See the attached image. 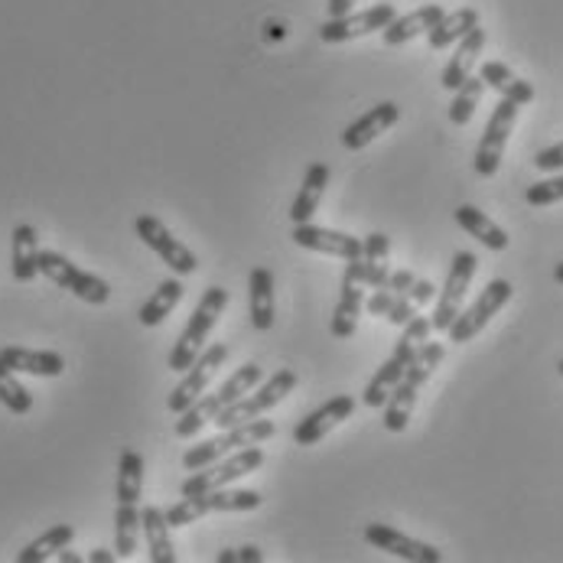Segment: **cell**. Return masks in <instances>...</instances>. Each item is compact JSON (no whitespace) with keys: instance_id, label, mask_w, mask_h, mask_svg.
I'll list each match as a JSON object with an SVG mask.
<instances>
[{"instance_id":"1","label":"cell","mask_w":563,"mask_h":563,"mask_svg":"<svg viewBox=\"0 0 563 563\" xmlns=\"http://www.w3.org/2000/svg\"><path fill=\"white\" fill-rule=\"evenodd\" d=\"M443 358H446V349H443L440 342H430V339L413 352V358H410V365H407L404 378L398 382V388L391 391L388 404L382 407V410H385V420H382V423H385V430H388V433H404V430H407L420 388L430 382V375L440 368V362H443Z\"/></svg>"},{"instance_id":"2","label":"cell","mask_w":563,"mask_h":563,"mask_svg":"<svg viewBox=\"0 0 563 563\" xmlns=\"http://www.w3.org/2000/svg\"><path fill=\"white\" fill-rule=\"evenodd\" d=\"M261 378H264L261 365H257V362H244L242 368L232 372V378H229L219 391L202 395L189 410L179 413V420H176V437H179V440H192V437H196L206 423H212L229 404H235L239 398H244L247 391H254V388L261 385Z\"/></svg>"},{"instance_id":"16","label":"cell","mask_w":563,"mask_h":563,"mask_svg":"<svg viewBox=\"0 0 563 563\" xmlns=\"http://www.w3.org/2000/svg\"><path fill=\"white\" fill-rule=\"evenodd\" d=\"M365 541L385 554H395L401 561L410 563H443V551H437L433 544H423V541H413L410 534H404L398 528H388V525H365Z\"/></svg>"},{"instance_id":"34","label":"cell","mask_w":563,"mask_h":563,"mask_svg":"<svg viewBox=\"0 0 563 563\" xmlns=\"http://www.w3.org/2000/svg\"><path fill=\"white\" fill-rule=\"evenodd\" d=\"M365 310H368L372 317H382V320L395 322V325H407V322L417 317V307H413L407 297L391 294L388 287H378V290L365 300Z\"/></svg>"},{"instance_id":"47","label":"cell","mask_w":563,"mask_h":563,"mask_svg":"<svg viewBox=\"0 0 563 563\" xmlns=\"http://www.w3.org/2000/svg\"><path fill=\"white\" fill-rule=\"evenodd\" d=\"M558 372H561V375H563V358H561V362H558Z\"/></svg>"},{"instance_id":"14","label":"cell","mask_w":563,"mask_h":563,"mask_svg":"<svg viewBox=\"0 0 563 563\" xmlns=\"http://www.w3.org/2000/svg\"><path fill=\"white\" fill-rule=\"evenodd\" d=\"M398 16L395 3H375L362 13H345V16H329L320 26L322 43H349L358 36H368L375 30H385Z\"/></svg>"},{"instance_id":"36","label":"cell","mask_w":563,"mask_h":563,"mask_svg":"<svg viewBox=\"0 0 563 563\" xmlns=\"http://www.w3.org/2000/svg\"><path fill=\"white\" fill-rule=\"evenodd\" d=\"M485 88H488V85L483 81V76H470V79L456 88V98H453V104H450V121H453L456 128H466V124L473 121V114H476V108H479V101H483Z\"/></svg>"},{"instance_id":"40","label":"cell","mask_w":563,"mask_h":563,"mask_svg":"<svg viewBox=\"0 0 563 563\" xmlns=\"http://www.w3.org/2000/svg\"><path fill=\"white\" fill-rule=\"evenodd\" d=\"M261 561H264V554H261V548H254V544H244V548L222 551V554H219V563H261Z\"/></svg>"},{"instance_id":"45","label":"cell","mask_w":563,"mask_h":563,"mask_svg":"<svg viewBox=\"0 0 563 563\" xmlns=\"http://www.w3.org/2000/svg\"><path fill=\"white\" fill-rule=\"evenodd\" d=\"M56 561H59V563H81V558H79V554H73L69 548H63V551L56 554Z\"/></svg>"},{"instance_id":"46","label":"cell","mask_w":563,"mask_h":563,"mask_svg":"<svg viewBox=\"0 0 563 563\" xmlns=\"http://www.w3.org/2000/svg\"><path fill=\"white\" fill-rule=\"evenodd\" d=\"M554 280H558V284H563V261L558 264V267H554Z\"/></svg>"},{"instance_id":"41","label":"cell","mask_w":563,"mask_h":563,"mask_svg":"<svg viewBox=\"0 0 563 563\" xmlns=\"http://www.w3.org/2000/svg\"><path fill=\"white\" fill-rule=\"evenodd\" d=\"M534 166H538L541 173H558V169H563V141L561 144H554V147H548V151H541V154L534 157Z\"/></svg>"},{"instance_id":"9","label":"cell","mask_w":563,"mask_h":563,"mask_svg":"<svg viewBox=\"0 0 563 563\" xmlns=\"http://www.w3.org/2000/svg\"><path fill=\"white\" fill-rule=\"evenodd\" d=\"M476 267H479V257L473 251H456L453 254V264H450V274H446V284L440 290V303L433 310V332H450L453 320L463 313V300H466V290L476 277Z\"/></svg>"},{"instance_id":"38","label":"cell","mask_w":563,"mask_h":563,"mask_svg":"<svg viewBox=\"0 0 563 563\" xmlns=\"http://www.w3.org/2000/svg\"><path fill=\"white\" fill-rule=\"evenodd\" d=\"M525 199H528V206H534V209H544V206L563 202V176H554V179H544V183L528 186Z\"/></svg>"},{"instance_id":"30","label":"cell","mask_w":563,"mask_h":563,"mask_svg":"<svg viewBox=\"0 0 563 563\" xmlns=\"http://www.w3.org/2000/svg\"><path fill=\"white\" fill-rule=\"evenodd\" d=\"M141 492H144V456L128 446V450H121V460H118L114 498H118V505H141Z\"/></svg>"},{"instance_id":"42","label":"cell","mask_w":563,"mask_h":563,"mask_svg":"<svg viewBox=\"0 0 563 563\" xmlns=\"http://www.w3.org/2000/svg\"><path fill=\"white\" fill-rule=\"evenodd\" d=\"M413 280H417L413 271H395V274H388V284H385V287H388L391 294H398V297H407V290L413 287Z\"/></svg>"},{"instance_id":"3","label":"cell","mask_w":563,"mask_h":563,"mask_svg":"<svg viewBox=\"0 0 563 563\" xmlns=\"http://www.w3.org/2000/svg\"><path fill=\"white\" fill-rule=\"evenodd\" d=\"M225 307H229V290H225V287H209V290L199 297L192 317L186 322V329L179 332V339H176V345H173V352H169V358H166V365H169L173 372H186V368L202 355L206 339L212 335V329H216L219 317L225 313Z\"/></svg>"},{"instance_id":"4","label":"cell","mask_w":563,"mask_h":563,"mask_svg":"<svg viewBox=\"0 0 563 563\" xmlns=\"http://www.w3.org/2000/svg\"><path fill=\"white\" fill-rule=\"evenodd\" d=\"M261 492L254 488H212V492H202V495H183L176 505L166 508V521L169 528H186L206 515H216V511H254L261 508Z\"/></svg>"},{"instance_id":"17","label":"cell","mask_w":563,"mask_h":563,"mask_svg":"<svg viewBox=\"0 0 563 563\" xmlns=\"http://www.w3.org/2000/svg\"><path fill=\"white\" fill-rule=\"evenodd\" d=\"M290 239H294V244L307 247V251L329 254V257H342V261H352V257H358V254H362V239L345 235V232L322 229V225H313V222L294 225Z\"/></svg>"},{"instance_id":"44","label":"cell","mask_w":563,"mask_h":563,"mask_svg":"<svg viewBox=\"0 0 563 563\" xmlns=\"http://www.w3.org/2000/svg\"><path fill=\"white\" fill-rule=\"evenodd\" d=\"M88 561H91V563H114V561H121V558H118V551H104V548H95V551L88 554Z\"/></svg>"},{"instance_id":"28","label":"cell","mask_w":563,"mask_h":563,"mask_svg":"<svg viewBox=\"0 0 563 563\" xmlns=\"http://www.w3.org/2000/svg\"><path fill=\"white\" fill-rule=\"evenodd\" d=\"M479 76L488 88H495L501 98H508V101H515L518 108H525V104H531L534 101V85L525 79H518L505 63H483V69H479Z\"/></svg>"},{"instance_id":"20","label":"cell","mask_w":563,"mask_h":563,"mask_svg":"<svg viewBox=\"0 0 563 563\" xmlns=\"http://www.w3.org/2000/svg\"><path fill=\"white\" fill-rule=\"evenodd\" d=\"M362 277L345 264V274H342V290H339V300H335V313H332V335L335 339H352L355 335V325H358V317H362Z\"/></svg>"},{"instance_id":"22","label":"cell","mask_w":563,"mask_h":563,"mask_svg":"<svg viewBox=\"0 0 563 563\" xmlns=\"http://www.w3.org/2000/svg\"><path fill=\"white\" fill-rule=\"evenodd\" d=\"M10 271L20 284L40 277V235L26 222H20L10 235Z\"/></svg>"},{"instance_id":"39","label":"cell","mask_w":563,"mask_h":563,"mask_svg":"<svg viewBox=\"0 0 563 563\" xmlns=\"http://www.w3.org/2000/svg\"><path fill=\"white\" fill-rule=\"evenodd\" d=\"M407 300H410L413 307H427V303L437 300V287H433L430 280H423V277H417L413 287L407 290Z\"/></svg>"},{"instance_id":"25","label":"cell","mask_w":563,"mask_h":563,"mask_svg":"<svg viewBox=\"0 0 563 563\" xmlns=\"http://www.w3.org/2000/svg\"><path fill=\"white\" fill-rule=\"evenodd\" d=\"M325 186H329V166H325V163H310V166H307V176H303V186H300V192H297V199H294V206H290V222H294V225L313 222Z\"/></svg>"},{"instance_id":"24","label":"cell","mask_w":563,"mask_h":563,"mask_svg":"<svg viewBox=\"0 0 563 563\" xmlns=\"http://www.w3.org/2000/svg\"><path fill=\"white\" fill-rule=\"evenodd\" d=\"M483 49H485V30L483 26H476L473 33H466V36L460 40V46H456L453 59L446 63V69H443V76H440V85H443L446 91H456L463 81L473 76V66H476V59L483 56Z\"/></svg>"},{"instance_id":"5","label":"cell","mask_w":563,"mask_h":563,"mask_svg":"<svg viewBox=\"0 0 563 563\" xmlns=\"http://www.w3.org/2000/svg\"><path fill=\"white\" fill-rule=\"evenodd\" d=\"M274 433H277V427H274L271 420H261V417H257V420H247V423H239V427H229V430H222L219 437L189 446V450L183 453V470H186V473H196V470H202V466H209V463H219V460L239 453L244 446H257V443L271 440Z\"/></svg>"},{"instance_id":"7","label":"cell","mask_w":563,"mask_h":563,"mask_svg":"<svg viewBox=\"0 0 563 563\" xmlns=\"http://www.w3.org/2000/svg\"><path fill=\"white\" fill-rule=\"evenodd\" d=\"M297 372H290V368H280V372H274L264 385H257L254 391H247L244 398H239L235 404H229L212 423H219L222 430H229V427H239V423H247V420H257L264 410H271V407H277V404L284 401L294 388H297Z\"/></svg>"},{"instance_id":"11","label":"cell","mask_w":563,"mask_h":563,"mask_svg":"<svg viewBox=\"0 0 563 563\" xmlns=\"http://www.w3.org/2000/svg\"><path fill=\"white\" fill-rule=\"evenodd\" d=\"M134 232H137V239L147 244V247L161 257L163 264H166L176 277H189V274H196V267H199L196 254H192L186 244L179 242V239L163 225L157 216H151V212L137 216V219H134Z\"/></svg>"},{"instance_id":"31","label":"cell","mask_w":563,"mask_h":563,"mask_svg":"<svg viewBox=\"0 0 563 563\" xmlns=\"http://www.w3.org/2000/svg\"><path fill=\"white\" fill-rule=\"evenodd\" d=\"M456 222H460V229H466L473 239L479 244H485L488 251H505L508 247V235H505V229L501 225H495L488 216H485L483 209H476V206H460L456 212Z\"/></svg>"},{"instance_id":"21","label":"cell","mask_w":563,"mask_h":563,"mask_svg":"<svg viewBox=\"0 0 563 563\" xmlns=\"http://www.w3.org/2000/svg\"><path fill=\"white\" fill-rule=\"evenodd\" d=\"M247 313L257 332H267L274 325V274L267 267H251L247 274Z\"/></svg>"},{"instance_id":"26","label":"cell","mask_w":563,"mask_h":563,"mask_svg":"<svg viewBox=\"0 0 563 563\" xmlns=\"http://www.w3.org/2000/svg\"><path fill=\"white\" fill-rule=\"evenodd\" d=\"M141 528H144V538H147L151 563H176V548H173V538H169L166 508H157V505L141 508Z\"/></svg>"},{"instance_id":"32","label":"cell","mask_w":563,"mask_h":563,"mask_svg":"<svg viewBox=\"0 0 563 563\" xmlns=\"http://www.w3.org/2000/svg\"><path fill=\"white\" fill-rule=\"evenodd\" d=\"M179 300H183V280L179 277H166V280L157 284V290L147 297V303L141 307L137 320H141V325H161L176 310Z\"/></svg>"},{"instance_id":"15","label":"cell","mask_w":563,"mask_h":563,"mask_svg":"<svg viewBox=\"0 0 563 563\" xmlns=\"http://www.w3.org/2000/svg\"><path fill=\"white\" fill-rule=\"evenodd\" d=\"M355 413V398L352 395H335L329 401L310 410L297 427H294V443L297 446H317L320 440H325L342 420H349Z\"/></svg>"},{"instance_id":"23","label":"cell","mask_w":563,"mask_h":563,"mask_svg":"<svg viewBox=\"0 0 563 563\" xmlns=\"http://www.w3.org/2000/svg\"><path fill=\"white\" fill-rule=\"evenodd\" d=\"M443 16H446V10H443L440 3H427V7H420V10H413V13H407V16H395V20L382 30V40H385V46H404V43H410L413 36L430 33Z\"/></svg>"},{"instance_id":"13","label":"cell","mask_w":563,"mask_h":563,"mask_svg":"<svg viewBox=\"0 0 563 563\" xmlns=\"http://www.w3.org/2000/svg\"><path fill=\"white\" fill-rule=\"evenodd\" d=\"M511 294H515V287L508 284V280H492L488 287H485L483 294L476 297V303L473 307H466L453 325H450V342H456V345H466V342H473L479 332H483L485 325L492 322V317L511 300Z\"/></svg>"},{"instance_id":"8","label":"cell","mask_w":563,"mask_h":563,"mask_svg":"<svg viewBox=\"0 0 563 563\" xmlns=\"http://www.w3.org/2000/svg\"><path fill=\"white\" fill-rule=\"evenodd\" d=\"M264 466V450L261 443L257 446H244L239 453L219 460V463H209L202 470H196L186 483L179 485V495H202V492H212V488H225L242 476H251Z\"/></svg>"},{"instance_id":"6","label":"cell","mask_w":563,"mask_h":563,"mask_svg":"<svg viewBox=\"0 0 563 563\" xmlns=\"http://www.w3.org/2000/svg\"><path fill=\"white\" fill-rule=\"evenodd\" d=\"M40 274L49 277L56 287L69 290L73 297H79L81 303H91V307H101L111 300V287L108 280H101L98 274L91 271H81L76 267L66 254L59 251H40Z\"/></svg>"},{"instance_id":"18","label":"cell","mask_w":563,"mask_h":563,"mask_svg":"<svg viewBox=\"0 0 563 563\" xmlns=\"http://www.w3.org/2000/svg\"><path fill=\"white\" fill-rule=\"evenodd\" d=\"M398 118H401V108H398L395 101L375 104L372 111H365L358 121H352V124L342 131V147H345V151H362V147H368L375 137H382L388 128H395Z\"/></svg>"},{"instance_id":"29","label":"cell","mask_w":563,"mask_h":563,"mask_svg":"<svg viewBox=\"0 0 563 563\" xmlns=\"http://www.w3.org/2000/svg\"><path fill=\"white\" fill-rule=\"evenodd\" d=\"M476 26H479V10L463 7V10L446 13V16H443V20L427 33V43H430V49H446V46L460 43L466 33H473Z\"/></svg>"},{"instance_id":"43","label":"cell","mask_w":563,"mask_h":563,"mask_svg":"<svg viewBox=\"0 0 563 563\" xmlns=\"http://www.w3.org/2000/svg\"><path fill=\"white\" fill-rule=\"evenodd\" d=\"M352 7H355V0H325L329 16H345V13H352Z\"/></svg>"},{"instance_id":"10","label":"cell","mask_w":563,"mask_h":563,"mask_svg":"<svg viewBox=\"0 0 563 563\" xmlns=\"http://www.w3.org/2000/svg\"><path fill=\"white\" fill-rule=\"evenodd\" d=\"M229 358V345L225 342H216V345H209V349H202V355L183 372V378H179V385L169 391V398H166V407L173 410V413H183V410H189L192 404L199 401L202 395H206V388H209V382L216 378V372L222 368V362Z\"/></svg>"},{"instance_id":"35","label":"cell","mask_w":563,"mask_h":563,"mask_svg":"<svg viewBox=\"0 0 563 563\" xmlns=\"http://www.w3.org/2000/svg\"><path fill=\"white\" fill-rule=\"evenodd\" d=\"M141 508L137 505H118L114 511V551L121 561H128L137 551V534H141Z\"/></svg>"},{"instance_id":"27","label":"cell","mask_w":563,"mask_h":563,"mask_svg":"<svg viewBox=\"0 0 563 563\" xmlns=\"http://www.w3.org/2000/svg\"><path fill=\"white\" fill-rule=\"evenodd\" d=\"M388 254H391V239L385 232H372L362 242V254H358V267H362V280L365 287L378 290L388 284Z\"/></svg>"},{"instance_id":"19","label":"cell","mask_w":563,"mask_h":563,"mask_svg":"<svg viewBox=\"0 0 563 563\" xmlns=\"http://www.w3.org/2000/svg\"><path fill=\"white\" fill-rule=\"evenodd\" d=\"M0 362L13 372L36 375V378H59L66 372V358L49 349H23V345H3Z\"/></svg>"},{"instance_id":"12","label":"cell","mask_w":563,"mask_h":563,"mask_svg":"<svg viewBox=\"0 0 563 563\" xmlns=\"http://www.w3.org/2000/svg\"><path fill=\"white\" fill-rule=\"evenodd\" d=\"M515 121H518V104L508 101V98H501V101L492 108V118H488V124H485V134L483 141H479V147H476V161H473L476 173L485 176V179H492V176L498 173Z\"/></svg>"},{"instance_id":"33","label":"cell","mask_w":563,"mask_h":563,"mask_svg":"<svg viewBox=\"0 0 563 563\" xmlns=\"http://www.w3.org/2000/svg\"><path fill=\"white\" fill-rule=\"evenodd\" d=\"M76 538V528L73 525H53L46 534H40L36 541H30L20 554H16V563H43L49 558H56L63 548H69Z\"/></svg>"},{"instance_id":"37","label":"cell","mask_w":563,"mask_h":563,"mask_svg":"<svg viewBox=\"0 0 563 563\" xmlns=\"http://www.w3.org/2000/svg\"><path fill=\"white\" fill-rule=\"evenodd\" d=\"M0 404H3L10 413H16V417H23V413L33 410V395L16 382L13 368H7L3 362H0Z\"/></svg>"}]
</instances>
